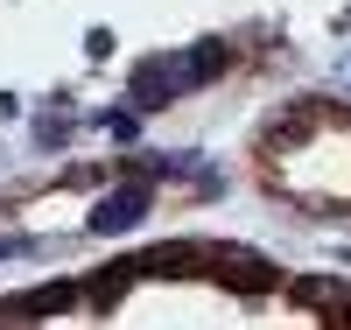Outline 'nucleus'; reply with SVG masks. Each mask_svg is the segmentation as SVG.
I'll use <instances>...</instances> for the list:
<instances>
[{
    "instance_id": "obj_1",
    "label": "nucleus",
    "mask_w": 351,
    "mask_h": 330,
    "mask_svg": "<svg viewBox=\"0 0 351 330\" xmlns=\"http://www.w3.org/2000/svg\"><path fill=\"white\" fill-rule=\"evenodd\" d=\"M225 56H232V43H197L190 56H183V64H176V78H183V84H211V78H225Z\"/></svg>"
},
{
    "instance_id": "obj_2",
    "label": "nucleus",
    "mask_w": 351,
    "mask_h": 330,
    "mask_svg": "<svg viewBox=\"0 0 351 330\" xmlns=\"http://www.w3.org/2000/svg\"><path fill=\"white\" fill-rule=\"evenodd\" d=\"M141 211H148V190H120V197H106L99 211H92V232H120V225H134Z\"/></svg>"
},
{
    "instance_id": "obj_3",
    "label": "nucleus",
    "mask_w": 351,
    "mask_h": 330,
    "mask_svg": "<svg viewBox=\"0 0 351 330\" xmlns=\"http://www.w3.org/2000/svg\"><path fill=\"white\" fill-rule=\"evenodd\" d=\"M176 92H183V78H176V71H141V78H134V113H155V106H169Z\"/></svg>"
}]
</instances>
